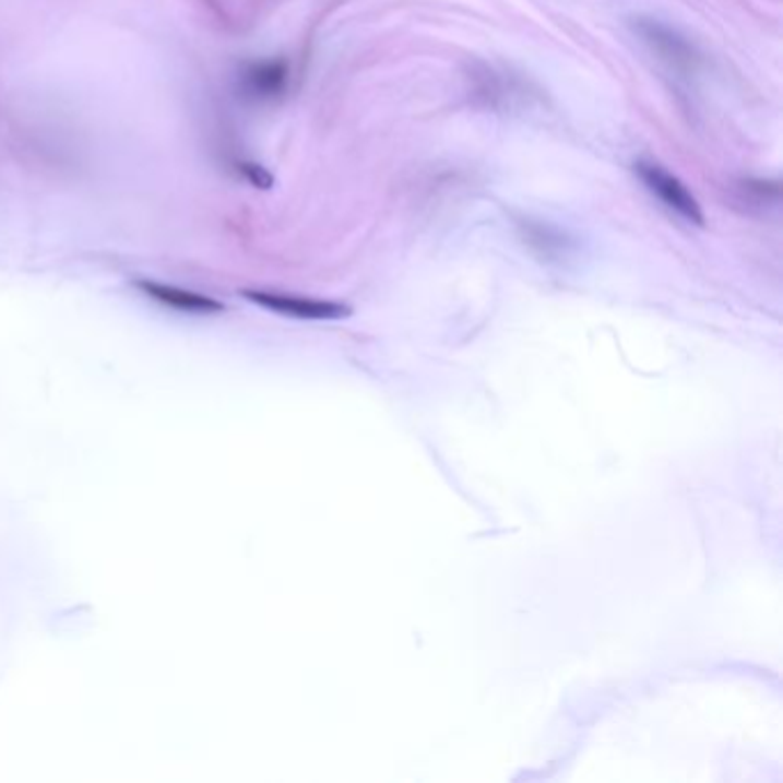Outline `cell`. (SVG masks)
Instances as JSON below:
<instances>
[{
	"mask_svg": "<svg viewBox=\"0 0 783 783\" xmlns=\"http://www.w3.org/2000/svg\"><path fill=\"white\" fill-rule=\"evenodd\" d=\"M637 173L641 175V180L648 185V189L657 193L671 210H676L683 218L701 226L703 223L701 207L697 200H693V195L683 187L678 177L668 175L664 168L655 164H639Z\"/></svg>",
	"mask_w": 783,
	"mask_h": 783,
	"instance_id": "1",
	"label": "cell"
},
{
	"mask_svg": "<svg viewBox=\"0 0 783 783\" xmlns=\"http://www.w3.org/2000/svg\"><path fill=\"white\" fill-rule=\"evenodd\" d=\"M244 297L256 301L262 308L285 312V316H293V318H306V320H335V318H345L349 312V308H345L343 304L301 299V297H289V295L244 293Z\"/></svg>",
	"mask_w": 783,
	"mask_h": 783,
	"instance_id": "2",
	"label": "cell"
},
{
	"mask_svg": "<svg viewBox=\"0 0 783 783\" xmlns=\"http://www.w3.org/2000/svg\"><path fill=\"white\" fill-rule=\"evenodd\" d=\"M139 287L143 289L145 295H150L152 299L162 301L170 308H177V310H189V312H216L221 310L223 306L210 297H203V295H195V293H189V289H180V287H173V285H162V283H150V281H141Z\"/></svg>",
	"mask_w": 783,
	"mask_h": 783,
	"instance_id": "3",
	"label": "cell"
},
{
	"mask_svg": "<svg viewBox=\"0 0 783 783\" xmlns=\"http://www.w3.org/2000/svg\"><path fill=\"white\" fill-rule=\"evenodd\" d=\"M285 83V67L281 62H262L253 64L244 72L246 91L256 97L276 95Z\"/></svg>",
	"mask_w": 783,
	"mask_h": 783,
	"instance_id": "4",
	"label": "cell"
}]
</instances>
